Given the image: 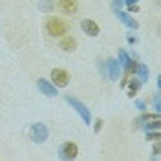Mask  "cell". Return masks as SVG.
I'll list each match as a JSON object with an SVG mask.
<instances>
[{
	"label": "cell",
	"instance_id": "cell-1",
	"mask_svg": "<svg viewBox=\"0 0 161 161\" xmlns=\"http://www.w3.org/2000/svg\"><path fill=\"white\" fill-rule=\"evenodd\" d=\"M46 31L50 33L51 37H62V35H66L68 26H66L64 20L57 19V17H51V19H48V22H46Z\"/></svg>",
	"mask_w": 161,
	"mask_h": 161
},
{
	"label": "cell",
	"instance_id": "cell-2",
	"mask_svg": "<svg viewBox=\"0 0 161 161\" xmlns=\"http://www.w3.org/2000/svg\"><path fill=\"white\" fill-rule=\"evenodd\" d=\"M30 136H31V141L35 143H44L48 139V126L44 123H33L30 128Z\"/></svg>",
	"mask_w": 161,
	"mask_h": 161
},
{
	"label": "cell",
	"instance_id": "cell-3",
	"mask_svg": "<svg viewBox=\"0 0 161 161\" xmlns=\"http://www.w3.org/2000/svg\"><path fill=\"white\" fill-rule=\"evenodd\" d=\"M77 154H79V147H77L75 143H71V141L62 143L60 148H59V158L60 159H75Z\"/></svg>",
	"mask_w": 161,
	"mask_h": 161
},
{
	"label": "cell",
	"instance_id": "cell-4",
	"mask_svg": "<svg viewBox=\"0 0 161 161\" xmlns=\"http://www.w3.org/2000/svg\"><path fill=\"white\" fill-rule=\"evenodd\" d=\"M51 80L57 88H64L70 82V73L66 70H62V68H53L51 70Z\"/></svg>",
	"mask_w": 161,
	"mask_h": 161
},
{
	"label": "cell",
	"instance_id": "cell-5",
	"mask_svg": "<svg viewBox=\"0 0 161 161\" xmlns=\"http://www.w3.org/2000/svg\"><path fill=\"white\" fill-rule=\"evenodd\" d=\"M66 101H68L71 106L75 108V112H77L80 117H82V121H84L86 125H90V123H92L90 110H88V108H86V106H84V104H82V103H80L79 99H75V97H70V95H68V97H66Z\"/></svg>",
	"mask_w": 161,
	"mask_h": 161
},
{
	"label": "cell",
	"instance_id": "cell-6",
	"mask_svg": "<svg viewBox=\"0 0 161 161\" xmlns=\"http://www.w3.org/2000/svg\"><path fill=\"white\" fill-rule=\"evenodd\" d=\"M37 86H39V90L42 92L44 95H48V97H55V95H59L57 86L51 84L50 80H46V79H39L37 80Z\"/></svg>",
	"mask_w": 161,
	"mask_h": 161
},
{
	"label": "cell",
	"instance_id": "cell-7",
	"mask_svg": "<svg viewBox=\"0 0 161 161\" xmlns=\"http://www.w3.org/2000/svg\"><path fill=\"white\" fill-rule=\"evenodd\" d=\"M80 30L84 31L86 35H90V37H97L99 35V26L90 19H84L80 22Z\"/></svg>",
	"mask_w": 161,
	"mask_h": 161
},
{
	"label": "cell",
	"instance_id": "cell-8",
	"mask_svg": "<svg viewBox=\"0 0 161 161\" xmlns=\"http://www.w3.org/2000/svg\"><path fill=\"white\" fill-rule=\"evenodd\" d=\"M106 68H108V73H110L112 80H117L121 77V64L115 59H106Z\"/></svg>",
	"mask_w": 161,
	"mask_h": 161
},
{
	"label": "cell",
	"instance_id": "cell-9",
	"mask_svg": "<svg viewBox=\"0 0 161 161\" xmlns=\"http://www.w3.org/2000/svg\"><path fill=\"white\" fill-rule=\"evenodd\" d=\"M59 8L66 15H73L79 9V4H77V0H59Z\"/></svg>",
	"mask_w": 161,
	"mask_h": 161
},
{
	"label": "cell",
	"instance_id": "cell-10",
	"mask_svg": "<svg viewBox=\"0 0 161 161\" xmlns=\"http://www.w3.org/2000/svg\"><path fill=\"white\" fill-rule=\"evenodd\" d=\"M117 17L119 20L126 26V28H130V30H139V22L136 19H132L130 13H125V11H117Z\"/></svg>",
	"mask_w": 161,
	"mask_h": 161
},
{
	"label": "cell",
	"instance_id": "cell-11",
	"mask_svg": "<svg viewBox=\"0 0 161 161\" xmlns=\"http://www.w3.org/2000/svg\"><path fill=\"white\" fill-rule=\"evenodd\" d=\"M59 46L62 51H73L75 46H77V40H75V37H71V35H62Z\"/></svg>",
	"mask_w": 161,
	"mask_h": 161
},
{
	"label": "cell",
	"instance_id": "cell-12",
	"mask_svg": "<svg viewBox=\"0 0 161 161\" xmlns=\"http://www.w3.org/2000/svg\"><path fill=\"white\" fill-rule=\"evenodd\" d=\"M134 75H139L141 82L148 80V66L143 64V62H137V68H136V73H134Z\"/></svg>",
	"mask_w": 161,
	"mask_h": 161
},
{
	"label": "cell",
	"instance_id": "cell-13",
	"mask_svg": "<svg viewBox=\"0 0 161 161\" xmlns=\"http://www.w3.org/2000/svg\"><path fill=\"white\" fill-rule=\"evenodd\" d=\"M126 84H128V97H134V95L139 92V88H141V84H143V82H141L139 79H136V77H134V79H130Z\"/></svg>",
	"mask_w": 161,
	"mask_h": 161
},
{
	"label": "cell",
	"instance_id": "cell-14",
	"mask_svg": "<svg viewBox=\"0 0 161 161\" xmlns=\"http://www.w3.org/2000/svg\"><path fill=\"white\" fill-rule=\"evenodd\" d=\"M141 125L145 126V132H148V130H159V126H161V117H159V119L145 121V123H141Z\"/></svg>",
	"mask_w": 161,
	"mask_h": 161
},
{
	"label": "cell",
	"instance_id": "cell-15",
	"mask_svg": "<svg viewBox=\"0 0 161 161\" xmlns=\"http://www.w3.org/2000/svg\"><path fill=\"white\" fill-rule=\"evenodd\" d=\"M53 0H40L39 2V9L42 11V13H51L53 11Z\"/></svg>",
	"mask_w": 161,
	"mask_h": 161
},
{
	"label": "cell",
	"instance_id": "cell-16",
	"mask_svg": "<svg viewBox=\"0 0 161 161\" xmlns=\"http://www.w3.org/2000/svg\"><path fill=\"white\" fill-rule=\"evenodd\" d=\"M125 66V73H128V75H132V73H136V68H137V62L136 60L128 59V62L126 64H123Z\"/></svg>",
	"mask_w": 161,
	"mask_h": 161
},
{
	"label": "cell",
	"instance_id": "cell-17",
	"mask_svg": "<svg viewBox=\"0 0 161 161\" xmlns=\"http://www.w3.org/2000/svg\"><path fill=\"white\" fill-rule=\"evenodd\" d=\"M159 139H161L159 130H148L147 132V141H159Z\"/></svg>",
	"mask_w": 161,
	"mask_h": 161
},
{
	"label": "cell",
	"instance_id": "cell-18",
	"mask_svg": "<svg viewBox=\"0 0 161 161\" xmlns=\"http://www.w3.org/2000/svg\"><path fill=\"white\" fill-rule=\"evenodd\" d=\"M117 55H119V60H117V62H119L121 66H123V64H126V62H128V59H130V55H128L125 50H119V53H117Z\"/></svg>",
	"mask_w": 161,
	"mask_h": 161
},
{
	"label": "cell",
	"instance_id": "cell-19",
	"mask_svg": "<svg viewBox=\"0 0 161 161\" xmlns=\"http://www.w3.org/2000/svg\"><path fill=\"white\" fill-rule=\"evenodd\" d=\"M123 6H125V0H112V9L115 11V13H117V11H121V8H123Z\"/></svg>",
	"mask_w": 161,
	"mask_h": 161
},
{
	"label": "cell",
	"instance_id": "cell-20",
	"mask_svg": "<svg viewBox=\"0 0 161 161\" xmlns=\"http://www.w3.org/2000/svg\"><path fill=\"white\" fill-rule=\"evenodd\" d=\"M136 106H137V110H141V112L147 110V103H145L143 99H137V101H136Z\"/></svg>",
	"mask_w": 161,
	"mask_h": 161
},
{
	"label": "cell",
	"instance_id": "cell-21",
	"mask_svg": "<svg viewBox=\"0 0 161 161\" xmlns=\"http://www.w3.org/2000/svg\"><path fill=\"white\" fill-rule=\"evenodd\" d=\"M154 104H156V110H158V114H159V110H161V99H159V93H156V95H154Z\"/></svg>",
	"mask_w": 161,
	"mask_h": 161
},
{
	"label": "cell",
	"instance_id": "cell-22",
	"mask_svg": "<svg viewBox=\"0 0 161 161\" xmlns=\"http://www.w3.org/2000/svg\"><path fill=\"white\" fill-rule=\"evenodd\" d=\"M101 128H103V119H97V121H95V125H93V132H95V134H99Z\"/></svg>",
	"mask_w": 161,
	"mask_h": 161
},
{
	"label": "cell",
	"instance_id": "cell-23",
	"mask_svg": "<svg viewBox=\"0 0 161 161\" xmlns=\"http://www.w3.org/2000/svg\"><path fill=\"white\" fill-rule=\"evenodd\" d=\"M159 148H161V145H159V141H158V143L154 145V156H156V158H158V154H159Z\"/></svg>",
	"mask_w": 161,
	"mask_h": 161
},
{
	"label": "cell",
	"instance_id": "cell-24",
	"mask_svg": "<svg viewBox=\"0 0 161 161\" xmlns=\"http://www.w3.org/2000/svg\"><path fill=\"white\" fill-rule=\"evenodd\" d=\"M128 79H130V75H128V73H125V77H123V80H121V86H126Z\"/></svg>",
	"mask_w": 161,
	"mask_h": 161
},
{
	"label": "cell",
	"instance_id": "cell-25",
	"mask_svg": "<svg viewBox=\"0 0 161 161\" xmlns=\"http://www.w3.org/2000/svg\"><path fill=\"white\" fill-rule=\"evenodd\" d=\"M136 42H137V39H136L134 35H128V44H132V46H134Z\"/></svg>",
	"mask_w": 161,
	"mask_h": 161
},
{
	"label": "cell",
	"instance_id": "cell-26",
	"mask_svg": "<svg viewBox=\"0 0 161 161\" xmlns=\"http://www.w3.org/2000/svg\"><path fill=\"white\" fill-rule=\"evenodd\" d=\"M134 4H137V0H125V6H134Z\"/></svg>",
	"mask_w": 161,
	"mask_h": 161
}]
</instances>
